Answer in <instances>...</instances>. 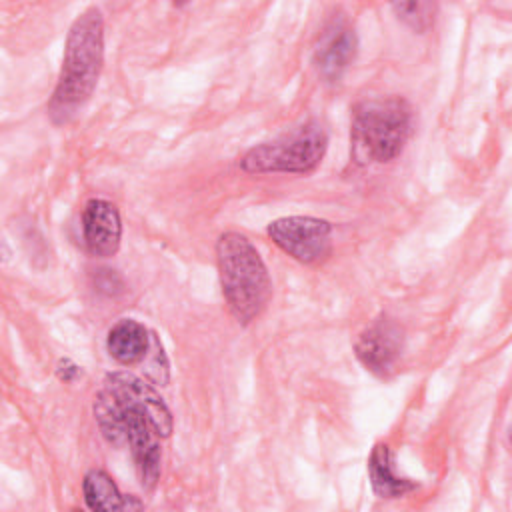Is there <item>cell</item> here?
<instances>
[{"mask_svg": "<svg viewBox=\"0 0 512 512\" xmlns=\"http://www.w3.org/2000/svg\"><path fill=\"white\" fill-rule=\"evenodd\" d=\"M94 414L110 444L130 448L142 486L152 490L160 478V440L172 432V414L160 394L130 372H112L96 394Z\"/></svg>", "mask_w": 512, "mask_h": 512, "instance_id": "6da1fadb", "label": "cell"}, {"mask_svg": "<svg viewBox=\"0 0 512 512\" xmlns=\"http://www.w3.org/2000/svg\"><path fill=\"white\" fill-rule=\"evenodd\" d=\"M104 62V20L96 6L86 8L70 26L60 76L48 104L56 124L70 122L90 100Z\"/></svg>", "mask_w": 512, "mask_h": 512, "instance_id": "7a4b0ae2", "label": "cell"}, {"mask_svg": "<svg viewBox=\"0 0 512 512\" xmlns=\"http://www.w3.org/2000/svg\"><path fill=\"white\" fill-rule=\"evenodd\" d=\"M220 286L230 314L250 324L266 308L272 284L256 246L240 232H224L216 242Z\"/></svg>", "mask_w": 512, "mask_h": 512, "instance_id": "3957f363", "label": "cell"}, {"mask_svg": "<svg viewBox=\"0 0 512 512\" xmlns=\"http://www.w3.org/2000/svg\"><path fill=\"white\" fill-rule=\"evenodd\" d=\"M412 132V106L402 96L360 102L352 118V154L358 162L394 160Z\"/></svg>", "mask_w": 512, "mask_h": 512, "instance_id": "277c9868", "label": "cell"}, {"mask_svg": "<svg viewBox=\"0 0 512 512\" xmlns=\"http://www.w3.org/2000/svg\"><path fill=\"white\" fill-rule=\"evenodd\" d=\"M326 148L328 136L324 128L318 122H306L276 140L250 148L240 158V166L250 174H308L322 162Z\"/></svg>", "mask_w": 512, "mask_h": 512, "instance_id": "5b68a950", "label": "cell"}, {"mask_svg": "<svg viewBox=\"0 0 512 512\" xmlns=\"http://www.w3.org/2000/svg\"><path fill=\"white\" fill-rule=\"evenodd\" d=\"M270 240L302 264L324 262L332 254V224L314 216H284L268 224Z\"/></svg>", "mask_w": 512, "mask_h": 512, "instance_id": "8992f818", "label": "cell"}, {"mask_svg": "<svg viewBox=\"0 0 512 512\" xmlns=\"http://www.w3.org/2000/svg\"><path fill=\"white\" fill-rule=\"evenodd\" d=\"M354 350L366 370L388 378L404 352V328L396 320L380 316L358 336Z\"/></svg>", "mask_w": 512, "mask_h": 512, "instance_id": "52a82bcc", "label": "cell"}, {"mask_svg": "<svg viewBox=\"0 0 512 512\" xmlns=\"http://www.w3.org/2000/svg\"><path fill=\"white\" fill-rule=\"evenodd\" d=\"M82 238L96 258H110L120 248L122 220L118 208L102 198H92L82 210Z\"/></svg>", "mask_w": 512, "mask_h": 512, "instance_id": "ba28073f", "label": "cell"}, {"mask_svg": "<svg viewBox=\"0 0 512 512\" xmlns=\"http://www.w3.org/2000/svg\"><path fill=\"white\" fill-rule=\"evenodd\" d=\"M356 48L358 40L354 30L342 22H334L330 28H326L316 46L314 62L320 74L328 80H336L354 60Z\"/></svg>", "mask_w": 512, "mask_h": 512, "instance_id": "9c48e42d", "label": "cell"}, {"mask_svg": "<svg viewBox=\"0 0 512 512\" xmlns=\"http://www.w3.org/2000/svg\"><path fill=\"white\" fill-rule=\"evenodd\" d=\"M152 344V332L132 318L118 320L106 338L110 356L120 364H138L146 358Z\"/></svg>", "mask_w": 512, "mask_h": 512, "instance_id": "30bf717a", "label": "cell"}, {"mask_svg": "<svg viewBox=\"0 0 512 512\" xmlns=\"http://www.w3.org/2000/svg\"><path fill=\"white\" fill-rule=\"evenodd\" d=\"M368 476H370V484H372V490L378 498H386V500H392V498H402L406 496L408 492L416 490L418 484L408 480V478H402L396 474V468H394V454L390 450L388 444H376L370 452V458H368Z\"/></svg>", "mask_w": 512, "mask_h": 512, "instance_id": "8fae6325", "label": "cell"}, {"mask_svg": "<svg viewBox=\"0 0 512 512\" xmlns=\"http://www.w3.org/2000/svg\"><path fill=\"white\" fill-rule=\"evenodd\" d=\"M84 502L90 510H134L142 508L134 496L120 494L114 480L104 470H90L82 482Z\"/></svg>", "mask_w": 512, "mask_h": 512, "instance_id": "7c38bea8", "label": "cell"}, {"mask_svg": "<svg viewBox=\"0 0 512 512\" xmlns=\"http://www.w3.org/2000/svg\"><path fill=\"white\" fill-rule=\"evenodd\" d=\"M392 10L412 30L424 32L434 22L436 4H432V2H396V4H392Z\"/></svg>", "mask_w": 512, "mask_h": 512, "instance_id": "4fadbf2b", "label": "cell"}, {"mask_svg": "<svg viewBox=\"0 0 512 512\" xmlns=\"http://www.w3.org/2000/svg\"><path fill=\"white\" fill-rule=\"evenodd\" d=\"M100 272H102V276H104L106 280H102V278L98 276V280H96L98 290H104V292H108V294H114L116 290L122 288V280H120L118 274H114V270H100Z\"/></svg>", "mask_w": 512, "mask_h": 512, "instance_id": "5bb4252c", "label": "cell"}, {"mask_svg": "<svg viewBox=\"0 0 512 512\" xmlns=\"http://www.w3.org/2000/svg\"><path fill=\"white\" fill-rule=\"evenodd\" d=\"M56 374H58V378L64 380V382H74V380L80 376V368H78L72 360L62 358V360L58 362V366H56Z\"/></svg>", "mask_w": 512, "mask_h": 512, "instance_id": "9a60e30c", "label": "cell"}]
</instances>
